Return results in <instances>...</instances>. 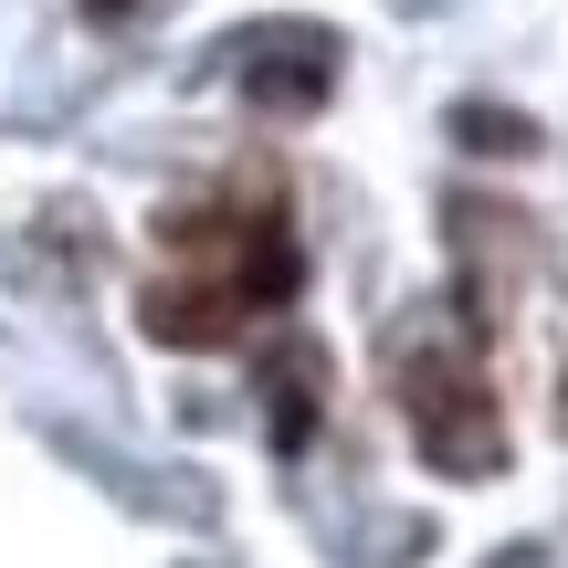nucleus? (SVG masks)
<instances>
[{
    "instance_id": "nucleus-5",
    "label": "nucleus",
    "mask_w": 568,
    "mask_h": 568,
    "mask_svg": "<svg viewBox=\"0 0 568 568\" xmlns=\"http://www.w3.org/2000/svg\"><path fill=\"white\" fill-rule=\"evenodd\" d=\"M126 11H138V0H84V21H126Z\"/></svg>"
},
{
    "instance_id": "nucleus-2",
    "label": "nucleus",
    "mask_w": 568,
    "mask_h": 568,
    "mask_svg": "<svg viewBox=\"0 0 568 568\" xmlns=\"http://www.w3.org/2000/svg\"><path fill=\"white\" fill-rule=\"evenodd\" d=\"M243 95L264 105V116H316V105L337 95V42L326 32H264L243 53Z\"/></svg>"
},
{
    "instance_id": "nucleus-1",
    "label": "nucleus",
    "mask_w": 568,
    "mask_h": 568,
    "mask_svg": "<svg viewBox=\"0 0 568 568\" xmlns=\"http://www.w3.org/2000/svg\"><path fill=\"white\" fill-rule=\"evenodd\" d=\"M389 379H400V422H410V443L432 453V474L474 485V474L506 464V410H495L474 347H410V337H400Z\"/></svg>"
},
{
    "instance_id": "nucleus-3",
    "label": "nucleus",
    "mask_w": 568,
    "mask_h": 568,
    "mask_svg": "<svg viewBox=\"0 0 568 568\" xmlns=\"http://www.w3.org/2000/svg\"><path fill=\"white\" fill-rule=\"evenodd\" d=\"M316 379H326V347H274V368H264V389H274V443L295 453L305 432H316Z\"/></svg>"
},
{
    "instance_id": "nucleus-4",
    "label": "nucleus",
    "mask_w": 568,
    "mask_h": 568,
    "mask_svg": "<svg viewBox=\"0 0 568 568\" xmlns=\"http://www.w3.org/2000/svg\"><path fill=\"white\" fill-rule=\"evenodd\" d=\"M453 126H464V148H506V159H527V148H537V126H527V116H485V105H464Z\"/></svg>"
}]
</instances>
